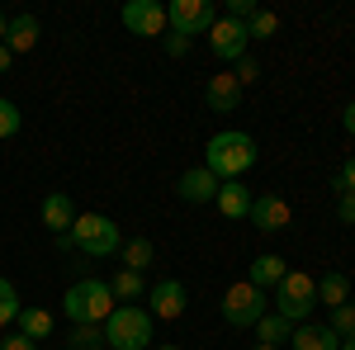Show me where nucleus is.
I'll return each mask as SVG.
<instances>
[{"mask_svg":"<svg viewBox=\"0 0 355 350\" xmlns=\"http://www.w3.org/2000/svg\"><path fill=\"white\" fill-rule=\"evenodd\" d=\"M123 28L137 38H162L166 33V5L157 0H128L123 5Z\"/></svg>","mask_w":355,"mask_h":350,"instance_id":"obj_9","label":"nucleus"},{"mask_svg":"<svg viewBox=\"0 0 355 350\" xmlns=\"http://www.w3.org/2000/svg\"><path fill=\"white\" fill-rule=\"evenodd\" d=\"M157 350H180V346H157Z\"/></svg>","mask_w":355,"mask_h":350,"instance_id":"obj_39","label":"nucleus"},{"mask_svg":"<svg viewBox=\"0 0 355 350\" xmlns=\"http://www.w3.org/2000/svg\"><path fill=\"white\" fill-rule=\"evenodd\" d=\"M71 350H105V326H71Z\"/></svg>","mask_w":355,"mask_h":350,"instance_id":"obj_25","label":"nucleus"},{"mask_svg":"<svg viewBox=\"0 0 355 350\" xmlns=\"http://www.w3.org/2000/svg\"><path fill=\"white\" fill-rule=\"evenodd\" d=\"M175 194H180L185 204H214V194H218V180H214L204 166H194V170H185V175L175 180Z\"/></svg>","mask_w":355,"mask_h":350,"instance_id":"obj_12","label":"nucleus"},{"mask_svg":"<svg viewBox=\"0 0 355 350\" xmlns=\"http://www.w3.org/2000/svg\"><path fill=\"white\" fill-rule=\"evenodd\" d=\"M15 133H19V105L0 100V137H15Z\"/></svg>","mask_w":355,"mask_h":350,"instance_id":"obj_28","label":"nucleus"},{"mask_svg":"<svg viewBox=\"0 0 355 350\" xmlns=\"http://www.w3.org/2000/svg\"><path fill=\"white\" fill-rule=\"evenodd\" d=\"M336 218L346 227H355V194H336Z\"/></svg>","mask_w":355,"mask_h":350,"instance_id":"obj_32","label":"nucleus"},{"mask_svg":"<svg viewBox=\"0 0 355 350\" xmlns=\"http://www.w3.org/2000/svg\"><path fill=\"white\" fill-rule=\"evenodd\" d=\"M256 350H279V346H256Z\"/></svg>","mask_w":355,"mask_h":350,"instance_id":"obj_40","label":"nucleus"},{"mask_svg":"<svg viewBox=\"0 0 355 350\" xmlns=\"http://www.w3.org/2000/svg\"><path fill=\"white\" fill-rule=\"evenodd\" d=\"M62 308H67L71 326H105L114 313V294L105 279H76L62 298Z\"/></svg>","mask_w":355,"mask_h":350,"instance_id":"obj_2","label":"nucleus"},{"mask_svg":"<svg viewBox=\"0 0 355 350\" xmlns=\"http://www.w3.org/2000/svg\"><path fill=\"white\" fill-rule=\"evenodd\" d=\"M19 308H24V303H19V294H15V284H10V279H0V326L15 322V317H19Z\"/></svg>","mask_w":355,"mask_h":350,"instance_id":"obj_26","label":"nucleus"},{"mask_svg":"<svg viewBox=\"0 0 355 350\" xmlns=\"http://www.w3.org/2000/svg\"><path fill=\"white\" fill-rule=\"evenodd\" d=\"M110 294L123 298V303H133V298L147 294V279H142L137 270H119V274H114V284H110Z\"/></svg>","mask_w":355,"mask_h":350,"instance_id":"obj_23","label":"nucleus"},{"mask_svg":"<svg viewBox=\"0 0 355 350\" xmlns=\"http://www.w3.org/2000/svg\"><path fill=\"white\" fill-rule=\"evenodd\" d=\"M204 100H209L214 114H232V109L242 105V85H237L232 71H223V76H214V81L204 85Z\"/></svg>","mask_w":355,"mask_h":350,"instance_id":"obj_13","label":"nucleus"},{"mask_svg":"<svg viewBox=\"0 0 355 350\" xmlns=\"http://www.w3.org/2000/svg\"><path fill=\"white\" fill-rule=\"evenodd\" d=\"M251 222H256V232H266V237H275V232H284V227H289V204H284V199H279V194H270V189H266V194H256V199H251Z\"/></svg>","mask_w":355,"mask_h":350,"instance_id":"obj_10","label":"nucleus"},{"mask_svg":"<svg viewBox=\"0 0 355 350\" xmlns=\"http://www.w3.org/2000/svg\"><path fill=\"white\" fill-rule=\"evenodd\" d=\"M119 256H123V270H142L152 265V256H157V246H152V237H128V242L119 246Z\"/></svg>","mask_w":355,"mask_h":350,"instance_id":"obj_21","label":"nucleus"},{"mask_svg":"<svg viewBox=\"0 0 355 350\" xmlns=\"http://www.w3.org/2000/svg\"><path fill=\"white\" fill-rule=\"evenodd\" d=\"M341 350H355V336H351V341H341Z\"/></svg>","mask_w":355,"mask_h":350,"instance_id":"obj_38","label":"nucleus"},{"mask_svg":"<svg viewBox=\"0 0 355 350\" xmlns=\"http://www.w3.org/2000/svg\"><path fill=\"white\" fill-rule=\"evenodd\" d=\"M105 341H110V350H147L152 346V313L137 303L114 308L105 322Z\"/></svg>","mask_w":355,"mask_h":350,"instance_id":"obj_4","label":"nucleus"},{"mask_svg":"<svg viewBox=\"0 0 355 350\" xmlns=\"http://www.w3.org/2000/svg\"><path fill=\"white\" fill-rule=\"evenodd\" d=\"M223 317H227V326H256L266 317V289H256L251 279L227 284V294H223Z\"/></svg>","mask_w":355,"mask_h":350,"instance_id":"obj_6","label":"nucleus"},{"mask_svg":"<svg viewBox=\"0 0 355 350\" xmlns=\"http://www.w3.org/2000/svg\"><path fill=\"white\" fill-rule=\"evenodd\" d=\"M185 303H190V298H185V284H180V279L152 284V317H166V322H171V317L185 313Z\"/></svg>","mask_w":355,"mask_h":350,"instance_id":"obj_11","label":"nucleus"},{"mask_svg":"<svg viewBox=\"0 0 355 350\" xmlns=\"http://www.w3.org/2000/svg\"><path fill=\"white\" fill-rule=\"evenodd\" d=\"M313 303H318V279H313V274H303V270H289V274L275 284V313H279V317H289L294 326L308 322Z\"/></svg>","mask_w":355,"mask_h":350,"instance_id":"obj_5","label":"nucleus"},{"mask_svg":"<svg viewBox=\"0 0 355 350\" xmlns=\"http://www.w3.org/2000/svg\"><path fill=\"white\" fill-rule=\"evenodd\" d=\"M256 331H261V346H279V341H289V336H294V322H289V317H279V313H266V317L256 322Z\"/></svg>","mask_w":355,"mask_h":350,"instance_id":"obj_22","label":"nucleus"},{"mask_svg":"<svg viewBox=\"0 0 355 350\" xmlns=\"http://www.w3.org/2000/svg\"><path fill=\"white\" fill-rule=\"evenodd\" d=\"M232 67H237V71H232V76H237V85H251L256 81V76H261V67H256V57H242V62H232Z\"/></svg>","mask_w":355,"mask_h":350,"instance_id":"obj_30","label":"nucleus"},{"mask_svg":"<svg viewBox=\"0 0 355 350\" xmlns=\"http://www.w3.org/2000/svg\"><path fill=\"white\" fill-rule=\"evenodd\" d=\"M256 166V142L251 133H237V128H227V133H214L209 137V147H204V170L214 175V180H237L242 170Z\"/></svg>","mask_w":355,"mask_h":350,"instance_id":"obj_1","label":"nucleus"},{"mask_svg":"<svg viewBox=\"0 0 355 350\" xmlns=\"http://www.w3.org/2000/svg\"><path fill=\"white\" fill-rule=\"evenodd\" d=\"M19 336H28V341H48L53 336V313H43V308H19Z\"/></svg>","mask_w":355,"mask_h":350,"instance_id":"obj_19","label":"nucleus"},{"mask_svg":"<svg viewBox=\"0 0 355 350\" xmlns=\"http://www.w3.org/2000/svg\"><path fill=\"white\" fill-rule=\"evenodd\" d=\"M0 350H38V341H28L19 331H10V336H0Z\"/></svg>","mask_w":355,"mask_h":350,"instance_id":"obj_33","label":"nucleus"},{"mask_svg":"<svg viewBox=\"0 0 355 350\" xmlns=\"http://www.w3.org/2000/svg\"><path fill=\"white\" fill-rule=\"evenodd\" d=\"M251 199H256V194H251L242 180H223L218 194H214V204H218L223 218H246L251 213Z\"/></svg>","mask_w":355,"mask_h":350,"instance_id":"obj_15","label":"nucleus"},{"mask_svg":"<svg viewBox=\"0 0 355 350\" xmlns=\"http://www.w3.org/2000/svg\"><path fill=\"white\" fill-rule=\"evenodd\" d=\"M341 128H346V133L355 137V100H351V105H346V109H341Z\"/></svg>","mask_w":355,"mask_h":350,"instance_id":"obj_35","label":"nucleus"},{"mask_svg":"<svg viewBox=\"0 0 355 350\" xmlns=\"http://www.w3.org/2000/svg\"><path fill=\"white\" fill-rule=\"evenodd\" d=\"M38 38H43L38 15H15L10 28H5V48H10V53H33V48H38Z\"/></svg>","mask_w":355,"mask_h":350,"instance_id":"obj_14","label":"nucleus"},{"mask_svg":"<svg viewBox=\"0 0 355 350\" xmlns=\"http://www.w3.org/2000/svg\"><path fill=\"white\" fill-rule=\"evenodd\" d=\"M318 303H327V308H341V303H351V279L341 274V270H331L318 279Z\"/></svg>","mask_w":355,"mask_h":350,"instance_id":"obj_20","label":"nucleus"},{"mask_svg":"<svg viewBox=\"0 0 355 350\" xmlns=\"http://www.w3.org/2000/svg\"><path fill=\"white\" fill-rule=\"evenodd\" d=\"M331 189H336V194H355V157L341 161V170L331 175Z\"/></svg>","mask_w":355,"mask_h":350,"instance_id":"obj_29","label":"nucleus"},{"mask_svg":"<svg viewBox=\"0 0 355 350\" xmlns=\"http://www.w3.org/2000/svg\"><path fill=\"white\" fill-rule=\"evenodd\" d=\"M5 28H10V19H5V15H0V43H5Z\"/></svg>","mask_w":355,"mask_h":350,"instance_id":"obj_37","label":"nucleus"},{"mask_svg":"<svg viewBox=\"0 0 355 350\" xmlns=\"http://www.w3.org/2000/svg\"><path fill=\"white\" fill-rule=\"evenodd\" d=\"M331 331L341 336V341H351L355 336V303H341V308H331Z\"/></svg>","mask_w":355,"mask_h":350,"instance_id":"obj_27","label":"nucleus"},{"mask_svg":"<svg viewBox=\"0 0 355 350\" xmlns=\"http://www.w3.org/2000/svg\"><path fill=\"white\" fill-rule=\"evenodd\" d=\"M71 222H76V204H71L62 189H53V194L43 199V227H53L57 237H62V232H71Z\"/></svg>","mask_w":355,"mask_h":350,"instance_id":"obj_16","label":"nucleus"},{"mask_svg":"<svg viewBox=\"0 0 355 350\" xmlns=\"http://www.w3.org/2000/svg\"><path fill=\"white\" fill-rule=\"evenodd\" d=\"M284 274H289V265H284L279 256H270V251L251 261V284H256V289H275V284H279Z\"/></svg>","mask_w":355,"mask_h":350,"instance_id":"obj_18","label":"nucleus"},{"mask_svg":"<svg viewBox=\"0 0 355 350\" xmlns=\"http://www.w3.org/2000/svg\"><path fill=\"white\" fill-rule=\"evenodd\" d=\"M246 33H251V43H266V38H275V33H279V15H270V10H256V15L246 19Z\"/></svg>","mask_w":355,"mask_h":350,"instance_id":"obj_24","label":"nucleus"},{"mask_svg":"<svg viewBox=\"0 0 355 350\" xmlns=\"http://www.w3.org/2000/svg\"><path fill=\"white\" fill-rule=\"evenodd\" d=\"M256 10H261V5H256V0H227V19H251V15H256Z\"/></svg>","mask_w":355,"mask_h":350,"instance_id":"obj_31","label":"nucleus"},{"mask_svg":"<svg viewBox=\"0 0 355 350\" xmlns=\"http://www.w3.org/2000/svg\"><path fill=\"white\" fill-rule=\"evenodd\" d=\"M209 48H214L218 62H242L246 48H251V33H246L242 19H227V15H223L218 24L209 28Z\"/></svg>","mask_w":355,"mask_h":350,"instance_id":"obj_8","label":"nucleus"},{"mask_svg":"<svg viewBox=\"0 0 355 350\" xmlns=\"http://www.w3.org/2000/svg\"><path fill=\"white\" fill-rule=\"evenodd\" d=\"M190 48V38H180V33H166V57H185Z\"/></svg>","mask_w":355,"mask_h":350,"instance_id":"obj_34","label":"nucleus"},{"mask_svg":"<svg viewBox=\"0 0 355 350\" xmlns=\"http://www.w3.org/2000/svg\"><path fill=\"white\" fill-rule=\"evenodd\" d=\"M67 242L76 246V251H85V256H95V261H105V256H114V251L123 246V232H119V222L105 218V213H76Z\"/></svg>","mask_w":355,"mask_h":350,"instance_id":"obj_3","label":"nucleus"},{"mask_svg":"<svg viewBox=\"0 0 355 350\" xmlns=\"http://www.w3.org/2000/svg\"><path fill=\"white\" fill-rule=\"evenodd\" d=\"M214 24H218L214 0H171V5H166V28H171V33H180V38L209 33Z\"/></svg>","mask_w":355,"mask_h":350,"instance_id":"obj_7","label":"nucleus"},{"mask_svg":"<svg viewBox=\"0 0 355 350\" xmlns=\"http://www.w3.org/2000/svg\"><path fill=\"white\" fill-rule=\"evenodd\" d=\"M10 62H15V53H10V48L0 43V71H10Z\"/></svg>","mask_w":355,"mask_h":350,"instance_id":"obj_36","label":"nucleus"},{"mask_svg":"<svg viewBox=\"0 0 355 350\" xmlns=\"http://www.w3.org/2000/svg\"><path fill=\"white\" fill-rule=\"evenodd\" d=\"M289 341H294V350H341V336L331 326H313V322H299Z\"/></svg>","mask_w":355,"mask_h":350,"instance_id":"obj_17","label":"nucleus"}]
</instances>
